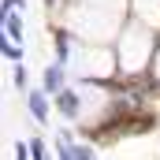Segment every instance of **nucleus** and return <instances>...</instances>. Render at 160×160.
<instances>
[{
	"mask_svg": "<svg viewBox=\"0 0 160 160\" xmlns=\"http://www.w3.org/2000/svg\"><path fill=\"white\" fill-rule=\"evenodd\" d=\"M4 30H8V38H11V41H22V22H19L15 11H4Z\"/></svg>",
	"mask_w": 160,
	"mask_h": 160,
	"instance_id": "4",
	"label": "nucleus"
},
{
	"mask_svg": "<svg viewBox=\"0 0 160 160\" xmlns=\"http://www.w3.org/2000/svg\"><path fill=\"white\" fill-rule=\"evenodd\" d=\"M56 48H60V60H67V52H71V38H67V34H56Z\"/></svg>",
	"mask_w": 160,
	"mask_h": 160,
	"instance_id": "5",
	"label": "nucleus"
},
{
	"mask_svg": "<svg viewBox=\"0 0 160 160\" xmlns=\"http://www.w3.org/2000/svg\"><path fill=\"white\" fill-rule=\"evenodd\" d=\"M30 153H34L38 160H45V145H41V142H30Z\"/></svg>",
	"mask_w": 160,
	"mask_h": 160,
	"instance_id": "7",
	"label": "nucleus"
},
{
	"mask_svg": "<svg viewBox=\"0 0 160 160\" xmlns=\"http://www.w3.org/2000/svg\"><path fill=\"white\" fill-rule=\"evenodd\" d=\"M45 4H48V8H52V4H56V0H45Z\"/></svg>",
	"mask_w": 160,
	"mask_h": 160,
	"instance_id": "9",
	"label": "nucleus"
},
{
	"mask_svg": "<svg viewBox=\"0 0 160 160\" xmlns=\"http://www.w3.org/2000/svg\"><path fill=\"white\" fill-rule=\"evenodd\" d=\"M4 56H8V60H19V56H22V52L15 48V41H11V38H4Z\"/></svg>",
	"mask_w": 160,
	"mask_h": 160,
	"instance_id": "6",
	"label": "nucleus"
},
{
	"mask_svg": "<svg viewBox=\"0 0 160 160\" xmlns=\"http://www.w3.org/2000/svg\"><path fill=\"white\" fill-rule=\"evenodd\" d=\"M45 89H48V93H60V89H63V67H60V63L45 71Z\"/></svg>",
	"mask_w": 160,
	"mask_h": 160,
	"instance_id": "3",
	"label": "nucleus"
},
{
	"mask_svg": "<svg viewBox=\"0 0 160 160\" xmlns=\"http://www.w3.org/2000/svg\"><path fill=\"white\" fill-rule=\"evenodd\" d=\"M75 160H93V153H89V149H82V145H78V149H75Z\"/></svg>",
	"mask_w": 160,
	"mask_h": 160,
	"instance_id": "8",
	"label": "nucleus"
},
{
	"mask_svg": "<svg viewBox=\"0 0 160 160\" xmlns=\"http://www.w3.org/2000/svg\"><path fill=\"white\" fill-rule=\"evenodd\" d=\"M56 108H60L67 119H78V97H75L71 89H60V93H56Z\"/></svg>",
	"mask_w": 160,
	"mask_h": 160,
	"instance_id": "2",
	"label": "nucleus"
},
{
	"mask_svg": "<svg viewBox=\"0 0 160 160\" xmlns=\"http://www.w3.org/2000/svg\"><path fill=\"white\" fill-rule=\"evenodd\" d=\"M26 101H30V116H34L38 123H48V97H45L41 89H34Z\"/></svg>",
	"mask_w": 160,
	"mask_h": 160,
	"instance_id": "1",
	"label": "nucleus"
}]
</instances>
